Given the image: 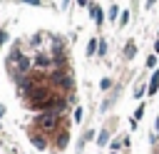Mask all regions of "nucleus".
<instances>
[{
    "mask_svg": "<svg viewBox=\"0 0 159 154\" xmlns=\"http://www.w3.org/2000/svg\"><path fill=\"white\" fill-rule=\"evenodd\" d=\"M159 92V70L152 75V79H149V94H157Z\"/></svg>",
    "mask_w": 159,
    "mask_h": 154,
    "instance_id": "1",
    "label": "nucleus"
},
{
    "mask_svg": "<svg viewBox=\"0 0 159 154\" xmlns=\"http://www.w3.org/2000/svg\"><path fill=\"white\" fill-rule=\"evenodd\" d=\"M134 52H137L134 42H127V47H124V57H127V60H132V57H134Z\"/></svg>",
    "mask_w": 159,
    "mask_h": 154,
    "instance_id": "2",
    "label": "nucleus"
},
{
    "mask_svg": "<svg viewBox=\"0 0 159 154\" xmlns=\"http://www.w3.org/2000/svg\"><path fill=\"white\" fill-rule=\"evenodd\" d=\"M144 92H149V87H144V84H137V87H134V97H137V99H139Z\"/></svg>",
    "mask_w": 159,
    "mask_h": 154,
    "instance_id": "3",
    "label": "nucleus"
},
{
    "mask_svg": "<svg viewBox=\"0 0 159 154\" xmlns=\"http://www.w3.org/2000/svg\"><path fill=\"white\" fill-rule=\"evenodd\" d=\"M107 139H109V129H102V132H99V139H97V142H99V144H107Z\"/></svg>",
    "mask_w": 159,
    "mask_h": 154,
    "instance_id": "4",
    "label": "nucleus"
},
{
    "mask_svg": "<svg viewBox=\"0 0 159 154\" xmlns=\"http://www.w3.org/2000/svg\"><path fill=\"white\" fill-rule=\"evenodd\" d=\"M97 52V40H89V45H87V55H94Z\"/></svg>",
    "mask_w": 159,
    "mask_h": 154,
    "instance_id": "5",
    "label": "nucleus"
},
{
    "mask_svg": "<svg viewBox=\"0 0 159 154\" xmlns=\"http://www.w3.org/2000/svg\"><path fill=\"white\" fill-rule=\"evenodd\" d=\"M82 117H84V109L77 107V109H75V122H82Z\"/></svg>",
    "mask_w": 159,
    "mask_h": 154,
    "instance_id": "6",
    "label": "nucleus"
},
{
    "mask_svg": "<svg viewBox=\"0 0 159 154\" xmlns=\"http://www.w3.org/2000/svg\"><path fill=\"white\" fill-rule=\"evenodd\" d=\"M127 22H129V12H127V10H124V12H122V17H119V25H122V27H124V25H127Z\"/></svg>",
    "mask_w": 159,
    "mask_h": 154,
    "instance_id": "7",
    "label": "nucleus"
},
{
    "mask_svg": "<svg viewBox=\"0 0 159 154\" xmlns=\"http://www.w3.org/2000/svg\"><path fill=\"white\" fill-rule=\"evenodd\" d=\"M117 12H119V7H117V5H112V7H109V20H114V17H117Z\"/></svg>",
    "mask_w": 159,
    "mask_h": 154,
    "instance_id": "8",
    "label": "nucleus"
},
{
    "mask_svg": "<svg viewBox=\"0 0 159 154\" xmlns=\"http://www.w3.org/2000/svg\"><path fill=\"white\" fill-rule=\"evenodd\" d=\"M102 55H107V42H104V40H99V57H102Z\"/></svg>",
    "mask_w": 159,
    "mask_h": 154,
    "instance_id": "9",
    "label": "nucleus"
},
{
    "mask_svg": "<svg viewBox=\"0 0 159 154\" xmlns=\"http://www.w3.org/2000/svg\"><path fill=\"white\" fill-rule=\"evenodd\" d=\"M142 114H144V104H139V107H137V112H134V122H137Z\"/></svg>",
    "mask_w": 159,
    "mask_h": 154,
    "instance_id": "10",
    "label": "nucleus"
},
{
    "mask_svg": "<svg viewBox=\"0 0 159 154\" xmlns=\"http://www.w3.org/2000/svg\"><path fill=\"white\" fill-rule=\"evenodd\" d=\"M154 65H157V57L149 55V57H147V67H154Z\"/></svg>",
    "mask_w": 159,
    "mask_h": 154,
    "instance_id": "11",
    "label": "nucleus"
},
{
    "mask_svg": "<svg viewBox=\"0 0 159 154\" xmlns=\"http://www.w3.org/2000/svg\"><path fill=\"white\" fill-rule=\"evenodd\" d=\"M99 87H102V89H109V87H112V79H102Z\"/></svg>",
    "mask_w": 159,
    "mask_h": 154,
    "instance_id": "12",
    "label": "nucleus"
},
{
    "mask_svg": "<svg viewBox=\"0 0 159 154\" xmlns=\"http://www.w3.org/2000/svg\"><path fill=\"white\" fill-rule=\"evenodd\" d=\"M22 2H27V5H42V0H22Z\"/></svg>",
    "mask_w": 159,
    "mask_h": 154,
    "instance_id": "13",
    "label": "nucleus"
},
{
    "mask_svg": "<svg viewBox=\"0 0 159 154\" xmlns=\"http://www.w3.org/2000/svg\"><path fill=\"white\" fill-rule=\"evenodd\" d=\"M5 40H7V32H5V30H0V45H2Z\"/></svg>",
    "mask_w": 159,
    "mask_h": 154,
    "instance_id": "14",
    "label": "nucleus"
},
{
    "mask_svg": "<svg viewBox=\"0 0 159 154\" xmlns=\"http://www.w3.org/2000/svg\"><path fill=\"white\" fill-rule=\"evenodd\" d=\"M154 2H157V0H147V7H152V5H154Z\"/></svg>",
    "mask_w": 159,
    "mask_h": 154,
    "instance_id": "15",
    "label": "nucleus"
},
{
    "mask_svg": "<svg viewBox=\"0 0 159 154\" xmlns=\"http://www.w3.org/2000/svg\"><path fill=\"white\" fill-rule=\"evenodd\" d=\"M154 50H157V52H159V37H157V42H154Z\"/></svg>",
    "mask_w": 159,
    "mask_h": 154,
    "instance_id": "16",
    "label": "nucleus"
},
{
    "mask_svg": "<svg viewBox=\"0 0 159 154\" xmlns=\"http://www.w3.org/2000/svg\"><path fill=\"white\" fill-rule=\"evenodd\" d=\"M77 5H87V0H77Z\"/></svg>",
    "mask_w": 159,
    "mask_h": 154,
    "instance_id": "17",
    "label": "nucleus"
},
{
    "mask_svg": "<svg viewBox=\"0 0 159 154\" xmlns=\"http://www.w3.org/2000/svg\"><path fill=\"white\" fill-rule=\"evenodd\" d=\"M2 114H5V107H2V104H0V117H2Z\"/></svg>",
    "mask_w": 159,
    "mask_h": 154,
    "instance_id": "18",
    "label": "nucleus"
},
{
    "mask_svg": "<svg viewBox=\"0 0 159 154\" xmlns=\"http://www.w3.org/2000/svg\"><path fill=\"white\" fill-rule=\"evenodd\" d=\"M112 154H117V152H112Z\"/></svg>",
    "mask_w": 159,
    "mask_h": 154,
    "instance_id": "19",
    "label": "nucleus"
}]
</instances>
